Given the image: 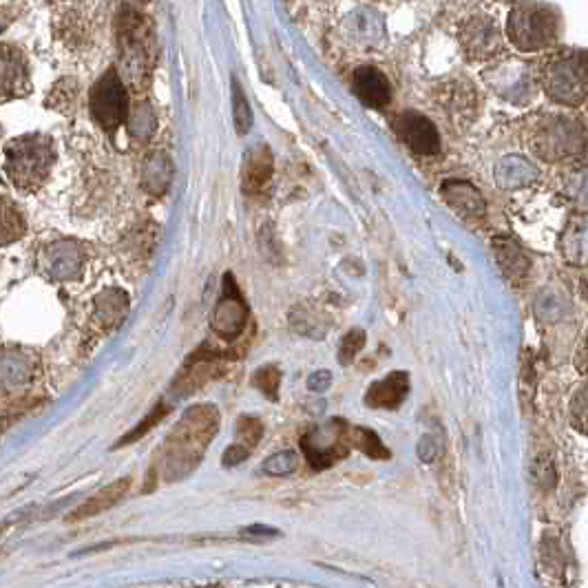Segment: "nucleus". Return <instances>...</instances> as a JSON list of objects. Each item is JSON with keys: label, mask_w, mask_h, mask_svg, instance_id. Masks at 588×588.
I'll return each instance as SVG.
<instances>
[{"label": "nucleus", "mask_w": 588, "mask_h": 588, "mask_svg": "<svg viewBox=\"0 0 588 588\" xmlns=\"http://www.w3.org/2000/svg\"><path fill=\"white\" fill-rule=\"evenodd\" d=\"M219 412L213 405H195L175 425L164 445L162 474L166 482L191 474L204 458L206 447L213 443L219 429Z\"/></svg>", "instance_id": "nucleus-1"}, {"label": "nucleus", "mask_w": 588, "mask_h": 588, "mask_svg": "<svg viewBox=\"0 0 588 588\" xmlns=\"http://www.w3.org/2000/svg\"><path fill=\"white\" fill-rule=\"evenodd\" d=\"M115 42L120 54V78L126 87L142 91L155 65L153 27L138 9L126 5L115 20Z\"/></svg>", "instance_id": "nucleus-2"}, {"label": "nucleus", "mask_w": 588, "mask_h": 588, "mask_svg": "<svg viewBox=\"0 0 588 588\" xmlns=\"http://www.w3.org/2000/svg\"><path fill=\"white\" fill-rule=\"evenodd\" d=\"M56 164V144L45 133H25L5 146V175L20 193H36Z\"/></svg>", "instance_id": "nucleus-3"}, {"label": "nucleus", "mask_w": 588, "mask_h": 588, "mask_svg": "<svg viewBox=\"0 0 588 588\" xmlns=\"http://www.w3.org/2000/svg\"><path fill=\"white\" fill-rule=\"evenodd\" d=\"M562 34L560 12L538 0H522L507 18V36L513 45L527 54L553 47Z\"/></svg>", "instance_id": "nucleus-4"}, {"label": "nucleus", "mask_w": 588, "mask_h": 588, "mask_svg": "<svg viewBox=\"0 0 588 588\" xmlns=\"http://www.w3.org/2000/svg\"><path fill=\"white\" fill-rule=\"evenodd\" d=\"M540 82L546 96L562 107H580L586 100L588 76L582 49H562L542 62Z\"/></svg>", "instance_id": "nucleus-5"}, {"label": "nucleus", "mask_w": 588, "mask_h": 588, "mask_svg": "<svg viewBox=\"0 0 588 588\" xmlns=\"http://www.w3.org/2000/svg\"><path fill=\"white\" fill-rule=\"evenodd\" d=\"M129 93L118 69L104 71L89 91V113L102 131L115 133L129 115Z\"/></svg>", "instance_id": "nucleus-6"}, {"label": "nucleus", "mask_w": 588, "mask_h": 588, "mask_svg": "<svg viewBox=\"0 0 588 588\" xmlns=\"http://www.w3.org/2000/svg\"><path fill=\"white\" fill-rule=\"evenodd\" d=\"M301 449L314 471L334 467L336 462L350 454L348 423L341 418H330L328 423L310 427L306 436L301 438Z\"/></svg>", "instance_id": "nucleus-7"}, {"label": "nucleus", "mask_w": 588, "mask_h": 588, "mask_svg": "<svg viewBox=\"0 0 588 588\" xmlns=\"http://www.w3.org/2000/svg\"><path fill=\"white\" fill-rule=\"evenodd\" d=\"M533 149L546 162H560L584 151V129L580 122L562 118H546L533 135Z\"/></svg>", "instance_id": "nucleus-8"}, {"label": "nucleus", "mask_w": 588, "mask_h": 588, "mask_svg": "<svg viewBox=\"0 0 588 588\" xmlns=\"http://www.w3.org/2000/svg\"><path fill=\"white\" fill-rule=\"evenodd\" d=\"M84 264H87V250L76 239H56L38 252L36 268L45 279L54 283L76 281Z\"/></svg>", "instance_id": "nucleus-9"}, {"label": "nucleus", "mask_w": 588, "mask_h": 588, "mask_svg": "<svg viewBox=\"0 0 588 588\" xmlns=\"http://www.w3.org/2000/svg\"><path fill=\"white\" fill-rule=\"evenodd\" d=\"M248 319H250L248 303L244 297H241L235 277L230 275V272H226L222 294H219L217 306L213 310V319H210L213 330L219 339L233 343L237 341V336L244 332Z\"/></svg>", "instance_id": "nucleus-10"}, {"label": "nucleus", "mask_w": 588, "mask_h": 588, "mask_svg": "<svg viewBox=\"0 0 588 588\" xmlns=\"http://www.w3.org/2000/svg\"><path fill=\"white\" fill-rule=\"evenodd\" d=\"M460 45L471 60L496 58L504 49V34L498 23L489 16L469 18L460 29Z\"/></svg>", "instance_id": "nucleus-11"}, {"label": "nucleus", "mask_w": 588, "mask_h": 588, "mask_svg": "<svg viewBox=\"0 0 588 588\" xmlns=\"http://www.w3.org/2000/svg\"><path fill=\"white\" fill-rule=\"evenodd\" d=\"M394 133L409 151L423 157L440 153V133L427 115L418 111H403L394 118Z\"/></svg>", "instance_id": "nucleus-12"}, {"label": "nucleus", "mask_w": 588, "mask_h": 588, "mask_svg": "<svg viewBox=\"0 0 588 588\" xmlns=\"http://www.w3.org/2000/svg\"><path fill=\"white\" fill-rule=\"evenodd\" d=\"M31 93V69L25 51L0 42V100L27 98Z\"/></svg>", "instance_id": "nucleus-13"}, {"label": "nucleus", "mask_w": 588, "mask_h": 588, "mask_svg": "<svg viewBox=\"0 0 588 588\" xmlns=\"http://www.w3.org/2000/svg\"><path fill=\"white\" fill-rule=\"evenodd\" d=\"M352 91L370 109H385L392 102V82L381 69L370 65L354 69Z\"/></svg>", "instance_id": "nucleus-14"}, {"label": "nucleus", "mask_w": 588, "mask_h": 588, "mask_svg": "<svg viewBox=\"0 0 588 588\" xmlns=\"http://www.w3.org/2000/svg\"><path fill=\"white\" fill-rule=\"evenodd\" d=\"M409 374L407 372H392L381 381L372 383L365 392V405L372 409H385V412H396L409 396Z\"/></svg>", "instance_id": "nucleus-15"}, {"label": "nucleus", "mask_w": 588, "mask_h": 588, "mask_svg": "<svg viewBox=\"0 0 588 588\" xmlns=\"http://www.w3.org/2000/svg\"><path fill=\"white\" fill-rule=\"evenodd\" d=\"M275 173V157L266 144L252 146L241 164V188L248 195H257L270 184Z\"/></svg>", "instance_id": "nucleus-16"}, {"label": "nucleus", "mask_w": 588, "mask_h": 588, "mask_svg": "<svg viewBox=\"0 0 588 588\" xmlns=\"http://www.w3.org/2000/svg\"><path fill=\"white\" fill-rule=\"evenodd\" d=\"M440 197L445 199V204L456 210L460 217L476 219L487 213L485 197L478 191L474 184L462 182V180H449L440 186Z\"/></svg>", "instance_id": "nucleus-17"}, {"label": "nucleus", "mask_w": 588, "mask_h": 588, "mask_svg": "<svg viewBox=\"0 0 588 588\" xmlns=\"http://www.w3.org/2000/svg\"><path fill=\"white\" fill-rule=\"evenodd\" d=\"M129 487H131V478H120V480L111 482L109 487H104L100 493H96V496L84 502L82 507H78L76 511H73L69 516V520L78 522V520H89L93 516H100V513L115 507V504H118L126 496V491H129Z\"/></svg>", "instance_id": "nucleus-18"}, {"label": "nucleus", "mask_w": 588, "mask_h": 588, "mask_svg": "<svg viewBox=\"0 0 588 588\" xmlns=\"http://www.w3.org/2000/svg\"><path fill=\"white\" fill-rule=\"evenodd\" d=\"M27 233V219L20 206L5 195H0V248L12 246Z\"/></svg>", "instance_id": "nucleus-19"}, {"label": "nucleus", "mask_w": 588, "mask_h": 588, "mask_svg": "<svg viewBox=\"0 0 588 588\" xmlns=\"http://www.w3.org/2000/svg\"><path fill=\"white\" fill-rule=\"evenodd\" d=\"M493 252H496L498 266L504 270V275L516 277V279L527 277L531 261L527 257V252H524L516 241L509 237H498L496 241H493Z\"/></svg>", "instance_id": "nucleus-20"}, {"label": "nucleus", "mask_w": 588, "mask_h": 588, "mask_svg": "<svg viewBox=\"0 0 588 588\" xmlns=\"http://www.w3.org/2000/svg\"><path fill=\"white\" fill-rule=\"evenodd\" d=\"M126 308H129L126 292L113 288L98 294L96 301H93V317H96L102 328H115L124 319Z\"/></svg>", "instance_id": "nucleus-21"}, {"label": "nucleus", "mask_w": 588, "mask_h": 588, "mask_svg": "<svg viewBox=\"0 0 588 588\" xmlns=\"http://www.w3.org/2000/svg\"><path fill=\"white\" fill-rule=\"evenodd\" d=\"M173 180V166L171 160L166 155L155 153L144 164V173H142V184L146 188V193H151L155 197H160L168 191Z\"/></svg>", "instance_id": "nucleus-22"}, {"label": "nucleus", "mask_w": 588, "mask_h": 588, "mask_svg": "<svg viewBox=\"0 0 588 588\" xmlns=\"http://www.w3.org/2000/svg\"><path fill=\"white\" fill-rule=\"evenodd\" d=\"M496 180L502 188H520L531 184L533 180H538V171H535L527 160H522V157L520 160L518 157H511V160H504L498 166Z\"/></svg>", "instance_id": "nucleus-23"}, {"label": "nucleus", "mask_w": 588, "mask_h": 588, "mask_svg": "<svg viewBox=\"0 0 588 588\" xmlns=\"http://www.w3.org/2000/svg\"><path fill=\"white\" fill-rule=\"evenodd\" d=\"M34 376V365H27L18 356H5L0 361V390H20Z\"/></svg>", "instance_id": "nucleus-24"}, {"label": "nucleus", "mask_w": 588, "mask_h": 588, "mask_svg": "<svg viewBox=\"0 0 588 588\" xmlns=\"http://www.w3.org/2000/svg\"><path fill=\"white\" fill-rule=\"evenodd\" d=\"M350 447L363 451L367 458L372 460H390L392 451L385 447V443L378 438L376 432H372L370 427H354L352 432H348Z\"/></svg>", "instance_id": "nucleus-25"}, {"label": "nucleus", "mask_w": 588, "mask_h": 588, "mask_svg": "<svg viewBox=\"0 0 588 588\" xmlns=\"http://www.w3.org/2000/svg\"><path fill=\"white\" fill-rule=\"evenodd\" d=\"M78 96H80V84L71 78L60 80L54 89L49 91L47 96V107L60 111L69 115L73 109H76L78 104Z\"/></svg>", "instance_id": "nucleus-26"}, {"label": "nucleus", "mask_w": 588, "mask_h": 588, "mask_svg": "<svg viewBox=\"0 0 588 588\" xmlns=\"http://www.w3.org/2000/svg\"><path fill=\"white\" fill-rule=\"evenodd\" d=\"M252 387L264 394L268 401H279V390H281V370L277 365H261L259 370L252 374Z\"/></svg>", "instance_id": "nucleus-27"}, {"label": "nucleus", "mask_w": 588, "mask_h": 588, "mask_svg": "<svg viewBox=\"0 0 588 588\" xmlns=\"http://www.w3.org/2000/svg\"><path fill=\"white\" fill-rule=\"evenodd\" d=\"M297 469H299V456L290 449L277 451V454H272L264 460V474L275 476V478L290 476Z\"/></svg>", "instance_id": "nucleus-28"}, {"label": "nucleus", "mask_w": 588, "mask_h": 588, "mask_svg": "<svg viewBox=\"0 0 588 588\" xmlns=\"http://www.w3.org/2000/svg\"><path fill=\"white\" fill-rule=\"evenodd\" d=\"M235 432L241 438L239 445H244L248 451H252L261 443V438H264V425H261V420L255 416H241L235 425Z\"/></svg>", "instance_id": "nucleus-29"}, {"label": "nucleus", "mask_w": 588, "mask_h": 588, "mask_svg": "<svg viewBox=\"0 0 588 588\" xmlns=\"http://www.w3.org/2000/svg\"><path fill=\"white\" fill-rule=\"evenodd\" d=\"M126 122H129V131L133 138H149L153 133V113L149 109V104H138L133 111L129 109V115H126Z\"/></svg>", "instance_id": "nucleus-30"}, {"label": "nucleus", "mask_w": 588, "mask_h": 588, "mask_svg": "<svg viewBox=\"0 0 588 588\" xmlns=\"http://www.w3.org/2000/svg\"><path fill=\"white\" fill-rule=\"evenodd\" d=\"M365 341H367V334L359 328H354L345 334L339 345V363L352 365L356 361V356H359V352L365 348Z\"/></svg>", "instance_id": "nucleus-31"}, {"label": "nucleus", "mask_w": 588, "mask_h": 588, "mask_svg": "<svg viewBox=\"0 0 588 588\" xmlns=\"http://www.w3.org/2000/svg\"><path fill=\"white\" fill-rule=\"evenodd\" d=\"M233 115H235V129L239 135H246L252 126V113L248 107V100L241 91L239 84H233Z\"/></svg>", "instance_id": "nucleus-32"}, {"label": "nucleus", "mask_w": 588, "mask_h": 588, "mask_svg": "<svg viewBox=\"0 0 588 588\" xmlns=\"http://www.w3.org/2000/svg\"><path fill=\"white\" fill-rule=\"evenodd\" d=\"M166 412H168V407H166L164 403H157V405H155V409H153V412H151L149 416H146V418L142 420V423H140L138 427H135L129 436H124V438L120 440V445H129V443H135V440L142 438L144 434H149L151 429H153L157 423H160V420L166 416Z\"/></svg>", "instance_id": "nucleus-33"}, {"label": "nucleus", "mask_w": 588, "mask_h": 588, "mask_svg": "<svg viewBox=\"0 0 588 588\" xmlns=\"http://www.w3.org/2000/svg\"><path fill=\"white\" fill-rule=\"evenodd\" d=\"M416 451L420 460L427 462V465H432V462L440 456V451H443V440L436 438L434 434H425L423 438H420Z\"/></svg>", "instance_id": "nucleus-34"}, {"label": "nucleus", "mask_w": 588, "mask_h": 588, "mask_svg": "<svg viewBox=\"0 0 588 588\" xmlns=\"http://www.w3.org/2000/svg\"><path fill=\"white\" fill-rule=\"evenodd\" d=\"M571 423L577 432L586 434V387H582L571 403Z\"/></svg>", "instance_id": "nucleus-35"}, {"label": "nucleus", "mask_w": 588, "mask_h": 588, "mask_svg": "<svg viewBox=\"0 0 588 588\" xmlns=\"http://www.w3.org/2000/svg\"><path fill=\"white\" fill-rule=\"evenodd\" d=\"M248 456H250V451H248L244 445H230V447L224 451L222 462H224V467L230 469V467L241 465V462H246Z\"/></svg>", "instance_id": "nucleus-36"}, {"label": "nucleus", "mask_w": 588, "mask_h": 588, "mask_svg": "<svg viewBox=\"0 0 588 588\" xmlns=\"http://www.w3.org/2000/svg\"><path fill=\"white\" fill-rule=\"evenodd\" d=\"M330 385H332V372L330 370H319V372H314L308 378V390L310 392L323 394L325 390H330Z\"/></svg>", "instance_id": "nucleus-37"}, {"label": "nucleus", "mask_w": 588, "mask_h": 588, "mask_svg": "<svg viewBox=\"0 0 588 588\" xmlns=\"http://www.w3.org/2000/svg\"><path fill=\"white\" fill-rule=\"evenodd\" d=\"M244 535H248L250 540H272V538H279L281 531L264 527V524H252V527L244 529Z\"/></svg>", "instance_id": "nucleus-38"}, {"label": "nucleus", "mask_w": 588, "mask_h": 588, "mask_svg": "<svg viewBox=\"0 0 588 588\" xmlns=\"http://www.w3.org/2000/svg\"><path fill=\"white\" fill-rule=\"evenodd\" d=\"M133 5H146V3H151V0H131Z\"/></svg>", "instance_id": "nucleus-39"}]
</instances>
